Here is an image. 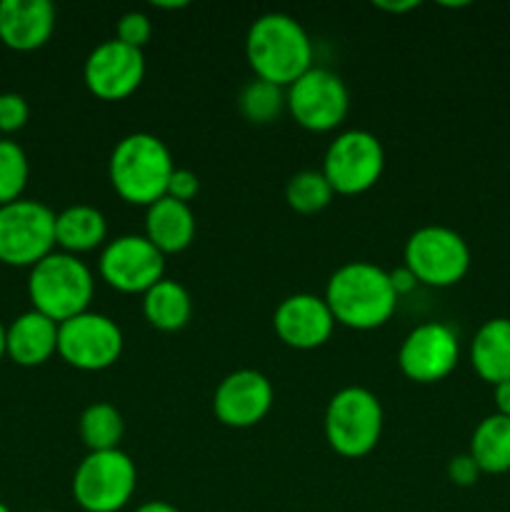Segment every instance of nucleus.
<instances>
[{"instance_id": "obj_8", "label": "nucleus", "mask_w": 510, "mask_h": 512, "mask_svg": "<svg viewBox=\"0 0 510 512\" xmlns=\"http://www.w3.org/2000/svg\"><path fill=\"white\" fill-rule=\"evenodd\" d=\"M405 268L430 288H450L470 270V248L465 238L443 225H425L405 243Z\"/></svg>"}, {"instance_id": "obj_30", "label": "nucleus", "mask_w": 510, "mask_h": 512, "mask_svg": "<svg viewBox=\"0 0 510 512\" xmlns=\"http://www.w3.org/2000/svg\"><path fill=\"white\" fill-rule=\"evenodd\" d=\"M198 190H200V180L193 170H188V168L173 170V175H170V183H168V198L190 205V200L198 195Z\"/></svg>"}, {"instance_id": "obj_11", "label": "nucleus", "mask_w": 510, "mask_h": 512, "mask_svg": "<svg viewBox=\"0 0 510 512\" xmlns=\"http://www.w3.org/2000/svg\"><path fill=\"white\" fill-rule=\"evenodd\" d=\"M295 123L313 133H328L338 128L350 108V95L340 75L328 68H310L300 75L285 95Z\"/></svg>"}, {"instance_id": "obj_18", "label": "nucleus", "mask_w": 510, "mask_h": 512, "mask_svg": "<svg viewBox=\"0 0 510 512\" xmlns=\"http://www.w3.org/2000/svg\"><path fill=\"white\" fill-rule=\"evenodd\" d=\"M5 350L8 358L23 368L48 363L58 353V323L38 310L18 315L5 328Z\"/></svg>"}, {"instance_id": "obj_36", "label": "nucleus", "mask_w": 510, "mask_h": 512, "mask_svg": "<svg viewBox=\"0 0 510 512\" xmlns=\"http://www.w3.org/2000/svg\"><path fill=\"white\" fill-rule=\"evenodd\" d=\"M5 355H8V350H5V325L0 323V360H3Z\"/></svg>"}, {"instance_id": "obj_16", "label": "nucleus", "mask_w": 510, "mask_h": 512, "mask_svg": "<svg viewBox=\"0 0 510 512\" xmlns=\"http://www.w3.org/2000/svg\"><path fill=\"white\" fill-rule=\"evenodd\" d=\"M273 328L285 345L295 350L320 348L333 335L335 318L325 298L310 293H295L278 305Z\"/></svg>"}, {"instance_id": "obj_27", "label": "nucleus", "mask_w": 510, "mask_h": 512, "mask_svg": "<svg viewBox=\"0 0 510 512\" xmlns=\"http://www.w3.org/2000/svg\"><path fill=\"white\" fill-rule=\"evenodd\" d=\"M28 175L30 165L25 150L15 140L0 138V205L23 198Z\"/></svg>"}, {"instance_id": "obj_3", "label": "nucleus", "mask_w": 510, "mask_h": 512, "mask_svg": "<svg viewBox=\"0 0 510 512\" xmlns=\"http://www.w3.org/2000/svg\"><path fill=\"white\" fill-rule=\"evenodd\" d=\"M110 183L130 205H150L168 195L175 165L170 150L158 135L130 133L110 155Z\"/></svg>"}, {"instance_id": "obj_21", "label": "nucleus", "mask_w": 510, "mask_h": 512, "mask_svg": "<svg viewBox=\"0 0 510 512\" xmlns=\"http://www.w3.org/2000/svg\"><path fill=\"white\" fill-rule=\"evenodd\" d=\"M108 223L103 213L90 205H70L55 215V245L63 248V253L78 255L95 250L103 245Z\"/></svg>"}, {"instance_id": "obj_1", "label": "nucleus", "mask_w": 510, "mask_h": 512, "mask_svg": "<svg viewBox=\"0 0 510 512\" xmlns=\"http://www.w3.org/2000/svg\"><path fill=\"white\" fill-rule=\"evenodd\" d=\"M245 55L255 78L290 88L313 68V43L295 18L285 13H265L250 25Z\"/></svg>"}, {"instance_id": "obj_9", "label": "nucleus", "mask_w": 510, "mask_h": 512, "mask_svg": "<svg viewBox=\"0 0 510 512\" xmlns=\"http://www.w3.org/2000/svg\"><path fill=\"white\" fill-rule=\"evenodd\" d=\"M385 168L380 140L368 130H345L328 145L323 175L338 195H360L373 188Z\"/></svg>"}, {"instance_id": "obj_37", "label": "nucleus", "mask_w": 510, "mask_h": 512, "mask_svg": "<svg viewBox=\"0 0 510 512\" xmlns=\"http://www.w3.org/2000/svg\"><path fill=\"white\" fill-rule=\"evenodd\" d=\"M0 512H10V508L3 503V500H0Z\"/></svg>"}, {"instance_id": "obj_38", "label": "nucleus", "mask_w": 510, "mask_h": 512, "mask_svg": "<svg viewBox=\"0 0 510 512\" xmlns=\"http://www.w3.org/2000/svg\"><path fill=\"white\" fill-rule=\"evenodd\" d=\"M40 512H50V510H40Z\"/></svg>"}, {"instance_id": "obj_22", "label": "nucleus", "mask_w": 510, "mask_h": 512, "mask_svg": "<svg viewBox=\"0 0 510 512\" xmlns=\"http://www.w3.org/2000/svg\"><path fill=\"white\" fill-rule=\"evenodd\" d=\"M143 315L153 328L175 333L188 325L193 315V300L183 285L163 278L143 295Z\"/></svg>"}, {"instance_id": "obj_6", "label": "nucleus", "mask_w": 510, "mask_h": 512, "mask_svg": "<svg viewBox=\"0 0 510 512\" xmlns=\"http://www.w3.org/2000/svg\"><path fill=\"white\" fill-rule=\"evenodd\" d=\"M138 470L123 450L88 453L73 475V498L85 512H118L130 503Z\"/></svg>"}, {"instance_id": "obj_15", "label": "nucleus", "mask_w": 510, "mask_h": 512, "mask_svg": "<svg viewBox=\"0 0 510 512\" xmlns=\"http://www.w3.org/2000/svg\"><path fill=\"white\" fill-rule=\"evenodd\" d=\"M273 408V385L258 370H235L220 380L213 398L215 418L228 428H253Z\"/></svg>"}, {"instance_id": "obj_14", "label": "nucleus", "mask_w": 510, "mask_h": 512, "mask_svg": "<svg viewBox=\"0 0 510 512\" xmlns=\"http://www.w3.org/2000/svg\"><path fill=\"white\" fill-rule=\"evenodd\" d=\"M145 78L143 50L123 45L120 40H105L88 55L83 80L90 93L100 100H123L140 88Z\"/></svg>"}, {"instance_id": "obj_33", "label": "nucleus", "mask_w": 510, "mask_h": 512, "mask_svg": "<svg viewBox=\"0 0 510 512\" xmlns=\"http://www.w3.org/2000/svg\"><path fill=\"white\" fill-rule=\"evenodd\" d=\"M495 388V408H498V415H505L510 418V380H503V383L493 385Z\"/></svg>"}, {"instance_id": "obj_2", "label": "nucleus", "mask_w": 510, "mask_h": 512, "mask_svg": "<svg viewBox=\"0 0 510 512\" xmlns=\"http://www.w3.org/2000/svg\"><path fill=\"white\" fill-rule=\"evenodd\" d=\"M325 303L335 323L353 330H373L388 323L398 305V295L383 268L360 260L330 275Z\"/></svg>"}, {"instance_id": "obj_34", "label": "nucleus", "mask_w": 510, "mask_h": 512, "mask_svg": "<svg viewBox=\"0 0 510 512\" xmlns=\"http://www.w3.org/2000/svg\"><path fill=\"white\" fill-rule=\"evenodd\" d=\"M375 8L388 10V13H408V10L418 8V0H408V3H373Z\"/></svg>"}, {"instance_id": "obj_29", "label": "nucleus", "mask_w": 510, "mask_h": 512, "mask_svg": "<svg viewBox=\"0 0 510 512\" xmlns=\"http://www.w3.org/2000/svg\"><path fill=\"white\" fill-rule=\"evenodd\" d=\"M30 118L28 100L20 93H0V135L18 133Z\"/></svg>"}, {"instance_id": "obj_10", "label": "nucleus", "mask_w": 510, "mask_h": 512, "mask_svg": "<svg viewBox=\"0 0 510 512\" xmlns=\"http://www.w3.org/2000/svg\"><path fill=\"white\" fill-rule=\"evenodd\" d=\"M123 353V333L100 313H80L58 325V355L73 368L98 373L118 363Z\"/></svg>"}, {"instance_id": "obj_24", "label": "nucleus", "mask_w": 510, "mask_h": 512, "mask_svg": "<svg viewBox=\"0 0 510 512\" xmlns=\"http://www.w3.org/2000/svg\"><path fill=\"white\" fill-rule=\"evenodd\" d=\"M123 430V418L110 403H93L80 415V438L88 445L90 453L118 450Z\"/></svg>"}, {"instance_id": "obj_7", "label": "nucleus", "mask_w": 510, "mask_h": 512, "mask_svg": "<svg viewBox=\"0 0 510 512\" xmlns=\"http://www.w3.org/2000/svg\"><path fill=\"white\" fill-rule=\"evenodd\" d=\"M55 248V213L38 200L0 205V263L33 268Z\"/></svg>"}, {"instance_id": "obj_5", "label": "nucleus", "mask_w": 510, "mask_h": 512, "mask_svg": "<svg viewBox=\"0 0 510 512\" xmlns=\"http://www.w3.org/2000/svg\"><path fill=\"white\" fill-rule=\"evenodd\" d=\"M383 433L380 400L365 388H343L325 408V440L343 458H363Z\"/></svg>"}, {"instance_id": "obj_12", "label": "nucleus", "mask_w": 510, "mask_h": 512, "mask_svg": "<svg viewBox=\"0 0 510 512\" xmlns=\"http://www.w3.org/2000/svg\"><path fill=\"white\" fill-rule=\"evenodd\" d=\"M165 255L145 235H120L100 255V278L120 293H148L163 280Z\"/></svg>"}, {"instance_id": "obj_4", "label": "nucleus", "mask_w": 510, "mask_h": 512, "mask_svg": "<svg viewBox=\"0 0 510 512\" xmlns=\"http://www.w3.org/2000/svg\"><path fill=\"white\" fill-rule=\"evenodd\" d=\"M95 280L88 265L70 253H50L30 268L28 298L33 310L48 315L55 323L85 313L93 300Z\"/></svg>"}, {"instance_id": "obj_31", "label": "nucleus", "mask_w": 510, "mask_h": 512, "mask_svg": "<svg viewBox=\"0 0 510 512\" xmlns=\"http://www.w3.org/2000/svg\"><path fill=\"white\" fill-rule=\"evenodd\" d=\"M480 475H483V473H480L478 463H475L473 455H470V453H463V455H455V458H450L448 478H450V483L458 485V488H470V485L478 483Z\"/></svg>"}, {"instance_id": "obj_20", "label": "nucleus", "mask_w": 510, "mask_h": 512, "mask_svg": "<svg viewBox=\"0 0 510 512\" xmlns=\"http://www.w3.org/2000/svg\"><path fill=\"white\" fill-rule=\"evenodd\" d=\"M470 363L485 383L510 380V318H490L480 325L470 343Z\"/></svg>"}, {"instance_id": "obj_26", "label": "nucleus", "mask_w": 510, "mask_h": 512, "mask_svg": "<svg viewBox=\"0 0 510 512\" xmlns=\"http://www.w3.org/2000/svg\"><path fill=\"white\" fill-rule=\"evenodd\" d=\"M240 113L245 120L255 125L273 123L285 108V95L283 88L273 83H265V80L255 78L253 83H248L240 93Z\"/></svg>"}, {"instance_id": "obj_35", "label": "nucleus", "mask_w": 510, "mask_h": 512, "mask_svg": "<svg viewBox=\"0 0 510 512\" xmlns=\"http://www.w3.org/2000/svg\"><path fill=\"white\" fill-rule=\"evenodd\" d=\"M135 512H180L178 508H175V505H170V503H163V500H153V503H145V505H140L138 510Z\"/></svg>"}, {"instance_id": "obj_13", "label": "nucleus", "mask_w": 510, "mask_h": 512, "mask_svg": "<svg viewBox=\"0 0 510 512\" xmlns=\"http://www.w3.org/2000/svg\"><path fill=\"white\" fill-rule=\"evenodd\" d=\"M458 358V335L443 323H425L410 330L398 353L405 378L425 385L448 378L458 365Z\"/></svg>"}, {"instance_id": "obj_32", "label": "nucleus", "mask_w": 510, "mask_h": 512, "mask_svg": "<svg viewBox=\"0 0 510 512\" xmlns=\"http://www.w3.org/2000/svg\"><path fill=\"white\" fill-rule=\"evenodd\" d=\"M390 275V283H393V290H395V295H405V293H410V290L415 288V285H418V280H415V275L410 273L408 268H395L393 273H388Z\"/></svg>"}, {"instance_id": "obj_19", "label": "nucleus", "mask_w": 510, "mask_h": 512, "mask_svg": "<svg viewBox=\"0 0 510 512\" xmlns=\"http://www.w3.org/2000/svg\"><path fill=\"white\" fill-rule=\"evenodd\" d=\"M145 238L163 255L183 253L195 238V215L190 205L168 195L155 200L145 215Z\"/></svg>"}, {"instance_id": "obj_17", "label": "nucleus", "mask_w": 510, "mask_h": 512, "mask_svg": "<svg viewBox=\"0 0 510 512\" xmlns=\"http://www.w3.org/2000/svg\"><path fill=\"white\" fill-rule=\"evenodd\" d=\"M55 30L50 0H0V40L10 50L30 53L43 48Z\"/></svg>"}, {"instance_id": "obj_23", "label": "nucleus", "mask_w": 510, "mask_h": 512, "mask_svg": "<svg viewBox=\"0 0 510 512\" xmlns=\"http://www.w3.org/2000/svg\"><path fill=\"white\" fill-rule=\"evenodd\" d=\"M470 455L478 463L480 473L503 475L510 470V418L488 415L478 423L470 438Z\"/></svg>"}, {"instance_id": "obj_28", "label": "nucleus", "mask_w": 510, "mask_h": 512, "mask_svg": "<svg viewBox=\"0 0 510 512\" xmlns=\"http://www.w3.org/2000/svg\"><path fill=\"white\" fill-rule=\"evenodd\" d=\"M115 35L123 45H130L135 50H143V45L148 43L150 35H153V23L145 13L140 10H128V13L120 15L118 25H115Z\"/></svg>"}, {"instance_id": "obj_25", "label": "nucleus", "mask_w": 510, "mask_h": 512, "mask_svg": "<svg viewBox=\"0 0 510 512\" xmlns=\"http://www.w3.org/2000/svg\"><path fill=\"white\" fill-rule=\"evenodd\" d=\"M333 188L325 180L323 170H300L285 185V200L295 213L315 215L328 208L333 200Z\"/></svg>"}]
</instances>
